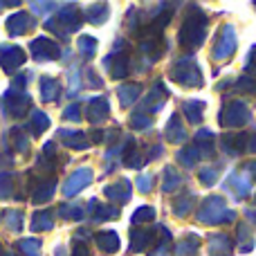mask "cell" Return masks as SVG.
I'll list each match as a JSON object with an SVG mask.
<instances>
[{
    "label": "cell",
    "mask_w": 256,
    "mask_h": 256,
    "mask_svg": "<svg viewBox=\"0 0 256 256\" xmlns=\"http://www.w3.org/2000/svg\"><path fill=\"white\" fill-rule=\"evenodd\" d=\"M92 180V173H90V168H81V171H76L74 176H72V180L66 184V194L68 196H74L79 189H84L88 182Z\"/></svg>",
    "instance_id": "cell-16"
},
{
    "label": "cell",
    "mask_w": 256,
    "mask_h": 256,
    "mask_svg": "<svg viewBox=\"0 0 256 256\" xmlns=\"http://www.w3.org/2000/svg\"><path fill=\"white\" fill-rule=\"evenodd\" d=\"M168 76H171L176 84L184 86V88H200V86H202V74H200V68H198V63H196L191 56L178 58L176 66H173L171 72H168Z\"/></svg>",
    "instance_id": "cell-3"
},
{
    "label": "cell",
    "mask_w": 256,
    "mask_h": 256,
    "mask_svg": "<svg viewBox=\"0 0 256 256\" xmlns=\"http://www.w3.org/2000/svg\"><path fill=\"white\" fill-rule=\"evenodd\" d=\"M202 108H204V104L200 102V99H189V102H184L182 110H184L186 120H189L191 124H200V122H202Z\"/></svg>",
    "instance_id": "cell-19"
},
{
    "label": "cell",
    "mask_w": 256,
    "mask_h": 256,
    "mask_svg": "<svg viewBox=\"0 0 256 256\" xmlns=\"http://www.w3.org/2000/svg\"><path fill=\"white\" fill-rule=\"evenodd\" d=\"M245 70H248V72L256 70V45H254L252 50H250V54H248V61H245Z\"/></svg>",
    "instance_id": "cell-32"
},
{
    "label": "cell",
    "mask_w": 256,
    "mask_h": 256,
    "mask_svg": "<svg viewBox=\"0 0 256 256\" xmlns=\"http://www.w3.org/2000/svg\"><path fill=\"white\" fill-rule=\"evenodd\" d=\"M155 218V209L148 207V204H144V207H140L135 214H132V225H142V222H150Z\"/></svg>",
    "instance_id": "cell-26"
},
{
    "label": "cell",
    "mask_w": 256,
    "mask_h": 256,
    "mask_svg": "<svg viewBox=\"0 0 256 256\" xmlns=\"http://www.w3.org/2000/svg\"><path fill=\"white\" fill-rule=\"evenodd\" d=\"M248 153H256V135H248Z\"/></svg>",
    "instance_id": "cell-34"
},
{
    "label": "cell",
    "mask_w": 256,
    "mask_h": 256,
    "mask_svg": "<svg viewBox=\"0 0 256 256\" xmlns=\"http://www.w3.org/2000/svg\"><path fill=\"white\" fill-rule=\"evenodd\" d=\"M171 252V232L164 225H158V240L150 248V256H168Z\"/></svg>",
    "instance_id": "cell-11"
},
{
    "label": "cell",
    "mask_w": 256,
    "mask_h": 256,
    "mask_svg": "<svg viewBox=\"0 0 256 256\" xmlns=\"http://www.w3.org/2000/svg\"><path fill=\"white\" fill-rule=\"evenodd\" d=\"M222 153L227 155H240L245 148H248V132H238V135H222Z\"/></svg>",
    "instance_id": "cell-8"
},
{
    "label": "cell",
    "mask_w": 256,
    "mask_h": 256,
    "mask_svg": "<svg viewBox=\"0 0 256 256\" xmlns=\"http://www.w3.org/2000/svg\"><path fill=\"white\" fill-rule=\"evenodd\" d=\"M94 45H97V40H94V38H88V36H84V38H81V48H84L86 54H92L94 52Z\"/></svg>",
    "instance_id": "cell-33"
},
{
    "label": "cell",
    "mask_w": 256,
    "mask_h": 256,
    "mask_svg": "<svg viewBox=\"0 0 256 256\" xmlns=\"http://www.w3.org/2000/svg\"><path fill=\"white\" fill-rule=\"evenodd\" d=\"M236 90H240V92H256V79L250 74H243L238 79V84H236Z\"/></svg>",
    "instance_id": "cell-28"
},
{
    "label": "cell",
    "mask_w": 256,
    "mask_h": 256,
    "mask_svg": "<svg viewBox=\"0 0 256 256\" xmlns=\"http://www.w3.org/2000/svg\"><path fill=\"white\" fill-rule=\"evenodd\" d=\"M168 99V90L164 88V84L162 81H155V86H153V92L146 97V106H144V110H153V112H158L160 108L164 106V102Z\"/></svg>",
    "instance_id": "cell-10"
},
{
    "label": "cell",
    "mask_w": 256,
    "mask_h": 256,
    "mask_svg": "<svg viewBox=\"0 0 256 256\" xmlns=\"http://www.w3.org/2000/svg\"><path fill=\"white\" fill-rule=\"evenodd\" d=\"M243 173L250 178V180H256V160H252V162H245V164H243Z\"/></svg>",
    "instance_id": "cell-31"
},
{
    "label": "cell",
    "mask_w": 256,
    "mask_h": 256,
    "mask_svg": "<svg viewBox=\"0 0 256 256\" xmlns=\"http://www.w3.org/2000/svg\"><path fill=\"white\" fill-rule=\"evenodd\" d=\"M230 186L236 198L243 200V198H248L250 191H252V180H250L243 171H238V173H234V176H230Z\"/></svg>",
    "instance_id": "cell-13"
},
{
    "label": "cell",
    "mask_w": 256,
    "mask_h": 256,
    "mask_svg": "<svg viewBox=\"0 0 256 256\" xmlns=\"http://www.w3.org/2000/svg\"><path fill=\"white\" fill-rule=\"evenodd\" d=\"M194 204H196V196L191 191H184L178 198H173V214L178 218H186L191 214V209H194Z\"/></svg>",
    "instance_id": "cell-14"
},
{
    "label": "cell",
    "mask_w": 256,
    "mask_h": 256,
    "mask_svg": "<svg viewBox=\"0 0 256 256\" xmlns=\"http://www.w3.org/2000/svg\"><path fill=\"white\" fill-rule=\"evenodd\" d=\"M106 115H108L106 99H94V102L90 104V120H92V122H102V120H106Z\"/></svg>",
    "instance_id": "cell-24"
},
{
    "label": "cell",
    "mask_w": 256,
    "mask_h": 256,
    "mask_svg": "<svg viewBox=\"0 0 256 256\" xmlns=\"http://www.w3.org/2000/svg\"><path fill=\"white\" fill-rule=\"evenodd\" d=\"M97 243H99V248L108 254L120 250V238H117L115 232H102V234H97Z\"/></svg>",
    "instance_id": "cell-21"
},
{
    "label": "cell",
    "mask_w": 256,
    "mask_h": 256,
    "mask_svg": "<svg viewBox=\"0 0 256 256\" xmlns=\"http://www.w3.org/2000/svg\"><path fill=\"white\" fill-rule=\"evenodd\" d=\"M250 120H252V110L248 108L245 102H227L220 108V115H218V122L225 128H240Z\"/></svg>",
    "instance_id": "cell-4"
},
{
    "label": "cell",
    "mask_w": 256,
    "mask_h": 256,
    "mask_svg": "<svg viewBox=\"0 0 256 256\" xmlns=\"http://www.w3.org/2000/svg\"><path fill=\"white\" fill-rule=\"evenodd\" d=\"M198 220L204 225H222V222H232L236 220V212L227 209L225 198L220 196H209L202 200L198 209Z\"/></svg>",
    "instance_id": "cell-2"
},
{
    "label": "cell",
    "mask_w": 256,
    "mask_h": 256,
    "mask_svg": "<svg viewBox=\"0 0 256 256\" xmlns=\"http://www.w3.org/2000/svg\"><path fill=\"white\" fill-rule=\"evenodd\" d=\"M238 243H240V252L248 254L254 250V236L250 225H238Z\"/></svg>",
    "instance_id": "cell-23"
},
{
    "label": "cell",
    "mask_w": 256,
    "mask_h": 256,
    "mask_svg": "<svg viewBox=\"0 0 256 256\" xmlns=\"http://www.w3.org/2000/svg\"><path fill=\"white\" fill-rule=\"evenodd\" d=\"M166 140L176 142V144H180V142L186 140V130H184V126H182L180 117H178L176 112L171 115V120H168V124H166Z\"/></svg>",
    "instance_id": "cell-15"
},
{
    "label": "cell",
    "mask_w": 256,
    "mask_h": 256,
    "mask_svg": "<svg viewBox=\"0 0 256 256\" xmlns=\"http://www.w3.org/2000/svg\"><path fill=\"white\" fill-rule=\"evenodd\" d=\"M220 166H216V164H214V166H204L202 171H200V176H198V180L202 182L204 186H214L216 184V180H218V176H220Z\"/></svg>",
    "instance_id": "cell-25"
},
{
    "label": "cell",
    "mask_w": 256,
    "mask_h": 256,
    "mask_svg": "<svg viewBox=\"0 0 256 256\" xmlns=\"http://www.w3.org/2000/svg\"><path fill=\"white\" fill-rule=\"evenodd\" d=\"M214 144H216V140H214V132L207 130V128H202V130L196 132V150L200 153V158H212L214 155Z\"/></svg>",
    "instance_id": "cell-9"
},
{
    "label": "cell",
    "mask_w": 256,
    "mask_h": 256,
    "mask_svg": "<svg viewBox=\"0 0 256 256\" xmlns=\"http://www.w3.org/2000/svg\"><path fill=\"white\" fill-rule=\"evenodd\" d=\"M155 240H158V227H153V230H132L130 232V252L140 254L144 252L146 248H153Z\"/></svg>",
    "instance_id": "cell-7"
},
{
    "label": "cell",
    "mask_w": 256,
    "mask_h": 256,
    "mask_svg": "<svg viewBox=\"0 0 256 256\" xmlns=\"http://www.w3.org/2000/svg\"><path fill=\"white\" fill-rule=\"evenodd\" d=\"M182 184H184V176L178 173L173 166H164V171H162V191L164 194H173V191H178Z\"/></svg>",
    "instance_id": "cell-12"
},
{
    "label": "cell",
    "mask_w": 256,
    "mask_h": 256,
    "mask_svg": "<svg viewBox=\"0 0 256 256\" xmlns=\"http://www.w3.org/2000/svg\"><path fill=\"white\" fill-rule=\"evenodd\" d=\"M106 196L112 200H117V202H126L128 198H130V182L128 180H120L117 184H110L106 189Z\"/></svg>",
    "instance_id": "cell-18"
},
{
    "label": "cell",
    "mask_w": 256,
    "mask_h": 256,
    "mask_svg": "<svg viewBox=\"0 0 256 256\" xmlns=\"http://www.w3.org/2000/svg\"><path fill=\"white\" fill-rule=\"evenodd\" d=\"M204 36H207V14L202 9H198L196 4H191L184 22H182L180 43L189 50H198L204 43Z\"/></svg>",
    "instance_id": "cell-1"
},
{
    "label": "cell",
    "mask_w": 256,
    "mask_h": 256,
    "mask_svg": "<svg viewBox=\"0 0 256 256\" xmlns=\"http://www.w3.org/2000/svg\"><path fill=\"white\" fill-rule=\"evenodd\" d=\"M150 126H153V120H150V117H146V115L130 117V128L132 130H146V128H150Z\"/></svg>",
    "instance_id": "cell-29"
},
{
    "label": "cell",
    "mask_w": 256,
    "mask_h": 256,
    "mask_svg": "<svg viewBox=\"0 0 256 256\" xmlns=\"http://www.w3.org/2000/svg\"><path fill=\"white\" fill-rule=\"evenodd\" d=\"M254 200H256V196H254Z\"/></svg>",
    "instance_id": "cell-37"
},
{
    "label": "cell",
    "mask_w": 256,
    "mask_h": 256,
    "mask_svg": "<svg viewBox=\"0 0 256 256\" xmlns=\"http://www.w3.org/2000/svg\"><path fill=\"white\" fill-rule=\"evenodd\" d=\"M236 48H238V38H236L234 25H225L218 32V38H216V43H214L212 56L216 58V61H227V58L236 52Z\"/></svg>",
    "instance_id": "cell-5"
},
{
    "label": "cell",
    "mask_w": 256,
    "mask_h": 256,
    "mask_svg": "<svg viewBox=\"0 0 256 256\" xmlns=\"http://www.w3.org/2000/svg\"><path fill=\"white\" fill-rule=\"evenodd\" d=\"M162 150H164L162 146H160V144H155V146H153V150H148V158H150V160L160 158V155H162Z\"/></svg>",
    "instance_id": "cell-35"
},
{
    "label": "cell",
    "mask_w": 256,
    "mask_h": 256,
    "mask_svg": "<svg viewBox=\"0 0 256 256\" xmlns=\"http://www.w3.org/2000/svg\"><path fill=\"white\" fill-rule=\"evenodd\" d=\"M140 92H142V84H126V86H122V88L117 90L122 106H130L132 102H137Z\"/></svg>",
    "instance_id": "cell-20"
},
{
    "label": "cell",
    "mask_w": 256,
    "mask_h": 256,
    "mask_svg": "<svg viewBox=\"0 0 256 256\" xmlns=\"http://www.w3.org/2000/svg\"><path fill=\"white\" fill-rule=\"evenodd\" d=\"M200 236H196V234H189L186 238H182L180 243H178V248L173 250L176 254H180V256H194L196 252L200 250Z\"/></svg>",
    "instance_id": "cell-17"
},
{
    "label": "cell",
    "mask_w": 256,
    "mask_h": 256,
    "mask_svg": "<svg viewBox=\"0 0 256 256\" xmlns=\"http://www.w3.org/2000/svg\"><path fill=\"white\" fill-rule=\"evenodd\" d=\"M128 74V54L122 52L120 56L115 58V68H112V76L115 79H124V76Z\"/></svg>",
    "instance_id": "cell-27"
},
{
    "label": "cell",
    "mask_w": 256,
    "mask_h": 256,
    "mask_svg": "<svg viewBox=\"0 0 256 256\" xmlns=\"http://www.w3.org/2000/svg\"><path fill=\"white\" fill-rule=\"evenodd\" d=\"M153 182H155V178L150 176V173H144V176L137 178V189H140L142 194H148V191L153 189Z\"/></svg>",
    "instance_id": "cell-30"
},
{
    "label": "cell",
    "mask_w": 256,
    "mask_h": 256,
    "mask_svg": "<svg viewBox=\"0 0 256 256\" xmlns=\"http://www.w3.org/2000/svg\"><path fill=\"white\" fill-rule=\"evenodd\" d=\"M74 256H90V252H88V248H86V245H79V248L74 250Z\"/></svg>",
    "instance_id": "cell-36"
},
{
    "label": "cell",
    "mask_w": 256,
    "mask_h": 256,
    "mask_svg": "<svg viewBox=\"0 0 256 256\" xmlns=\"http://www.w3.org/2000/svg\"><path fill=\"white\" fill-rule=\"evenodd\" d=\"M200 160V153L196 150V146H186V148L178 150V162L182 164L184 168H194Z\"/></svg>",
    "instance_id": "cell-22"
},
{
    "label": "cell",
    "mask_w": 256,
    "mask_h": 256,
    "mask_svg": "<svg viewBox=\"0 0 256 256\" xmlns=\"http://www.w3.org/2000/svg\"><path fill=\"white\" fill-rule=\"evenodd\" d=\"M207 250L209 256H232L234 254V243L227 234H209L207 236Z\"/></svg>",
    "instance_id": "cell-6"
}]
</instances>
